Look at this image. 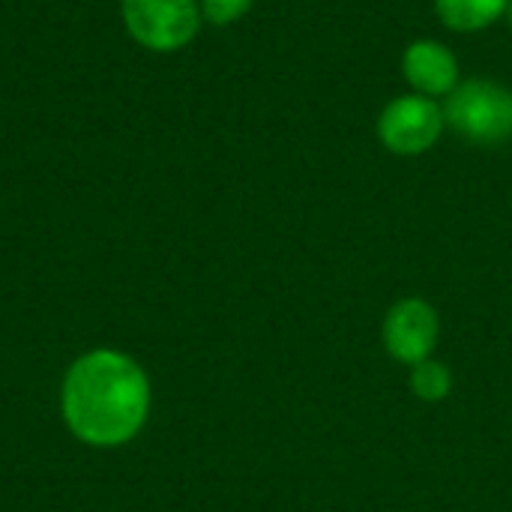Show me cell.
I'll use <instances>...</instances> for the list:
<instances>
[{"label":"cell","instance_id":"5","mask_svg":"<svg viewBox=\"0 0 512 512\" xmlns=\"http://www.w3.org/2000/svg\"><path fill=\"white\" fill-rule=\"evenodd\" d=\"M441 336V321L432 303L420 297L399 300L384 318V348L393 360L417 366L432 357Z\"/></svg>","mask_w":512,"mask_h":512},{"label":"cell","instance_id":"10","mask_svg":"<svg viewBox=\"0 0 512 512\" xmlns=\"http://www.w3.org/2000/svg\"><path fill=\"white\" fill-rule=\"evenodd\" d=\"M507 15H510V24H512V3H510V9H507Z\"/></svg>","mask_w":512,"mask_h":512},{"label":"cell","instance_id":"8","mask_svg":"<svg viewBox=\"0 0 512 512\" xmlns=\"http://www.w3.org/2000/svg\"><path fill=\"white\" fill-rule=\"evenodd\" d=\"M411 393L423 402H444L453 390V375L444 363L435 360H423L417 366H411Z\"/></svg>","mask_w":512,"mask_h":512},{"label":"cell","instance_id":"6","mask_svg":"<svg viewBox=\"0 0 512 512\" xmlns=\"http://www.w3.org/2000/svg\"><path fill=\"white\" fill-rule=\"evenodd\" d=\"M402 72L408 84L420 96H450L459 87V60L456 54L435 42V39H417L405 48L402 57Z\"/></svg>","mask_w":512,"mask_h":512},{"label":"cell","instance_id":"4","mask_svg":"<svg viewBox=\"0 0 512 512\" xmlns=\"http://www.w3.org/2000/svg\"><path fill=\"white\" fill-rule=\"evenodd\" d=\"M444 111L435 99L408 93L393 99L378 117V138L390 153L420 156L435 147L444 129Z\"/></svg>","mask_w":512,"mask_h":512},{"label":"cell","instance_id":"9","mask_svg":"<svg viewBox=\"0 0 512 512\" xmlns=\"http://www.w3.org/2000/svg\"><path fill=\"white\" fill-rule=\"evenodd\" d=\"M201 15L219 27L225 24H234L237 18H243L252 6V0H201Z\"/></svg>","mask_w":512,"mask_h":512},{"label":"cell","instance_id":"1","mask_svg":"<svg viewBox=\"0 0 512 512\" xmlns=\"http://www.w3.org/2000/svg\"><path fill=\"white\" fill-rule=\"evenodd\" d=\"M153 387L144 366L117 348L72 360L60 384V417L69 435L96 450L126 447L147 426Z\"/></svg>","mask_w":512,"mask_h":512},{"label":"cell","instance_id":"7","mask_svg":"<svg viewBox=\"0 0 512 512\" xmlns=\"http://www.w3.org/2000/svg\"><path fill=\"white\" fill-rule=\"evenodd\" d=\"M435 9L450 30L474 33L507 15L510 0H435Z\"/></svg>","mask_w":512,"mask_h":512},{"label":"cell","instance_id":"3","mask_svg":"<svg viewBox=\"0 0 512 512\" xmlns=\"http://www.w3.org/2000/svg\"><path fill=\"white\" fill-rule=\"evenodd\" d=\"M129 36L150 51H180L201 27L198 0H120Z\"/></svg>","mask_w":512,"mask_h":512},{"label":"cell","instance_id":"2","mask_svg":"<svg viewBox=\"0 0 512 512\" xmlns=\"http://www.w3.org/2000/svg\"><path fill=\"white\" fill-rule=\"evenodd\" d=\"M444 120L471 144H507L512 138V90L489 78L459 81L447 96Z\"/></svg>","mask_w":512,"mask_h":512}]
</instances>
